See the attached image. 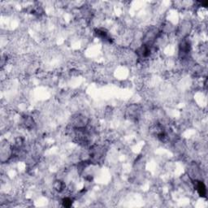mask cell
I'll return each instance as SVG.
<instances>
[{
	"label": "cell",
	"instance_id": "1",
	"mask_svg": "<svg viewBox=\"0 0 208 208\" xmlns=\"http://www.w3.org/2000/svg\"><path fill=\"white\" fill-rule=\"evenodd\" d=\"M195 189H196L197 192L201 197H205L206 195V189L204 183L201 180H195Z\"/></svg>",
	"mask_w": 208,
	"mask_h": 208
},
{
	"label": "cell",
	"instance_id": "2",
	"mask_svg": "<svg viewBox=\"0 0 208 208\" xmlns=\"http://www.w3.org/2000/svg\"><path fill=\"white\" fill-rule=\"evenodd\" d=\"M53 187H54V190L58 193L63 192L66 189V185L64 184V182L62 181L61 180H55L54 185H53Z\"/></svg>",
	"mask_w": 208,
	"mask_h": 208
},
{
	"label": "cell",
	"instance_id": "3",
	"mask_svg": "<svg viewBox=\"0 0 208 208\" xmlns=\"http://www.w3.org/2000/svg\"><path fill=\"white\" fill-rule=\"evenodd\" d=\"M62 204L64 206L69 207V206H72V199L71 198L66 197V198H64V199L62 200Z\"/></svg>",
	"mask_w": 208,
	"mask_h": 208
}]
</instances>
